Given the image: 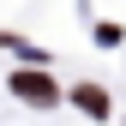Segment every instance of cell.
I'll return each instance as SVG.
<instances>
[{"mask_svg": "<svg viewBox=\"0 0 126 126\" xmlns=\"http://www.w3.org/2000/svg\"><path fill=\"white\" fill-rule=\"evenodd\" d=\"M12 90H18L24 102H36V108H48V102H54V84H48L42 72H12Z\"/></svg>", "mask_w": 126, "mask_h": 126, "instance_id": "6da1fadb", "label": "cell"}, {"mask_svg": "<svg viewBox=\"0 0 126 126\" xmlns=\"http://www.w3.org/2000/svg\"><path fill=\"white\" fill-rule=\"evenodd\" d=\"M72 102L84 108V114H108V96H102L96 84H78V90H72Z\"/></svg>", "mask_w": 126, "mask_h": 126, "instance_id": "7a4b0ae2", "label": "cell"}]
</instances>
